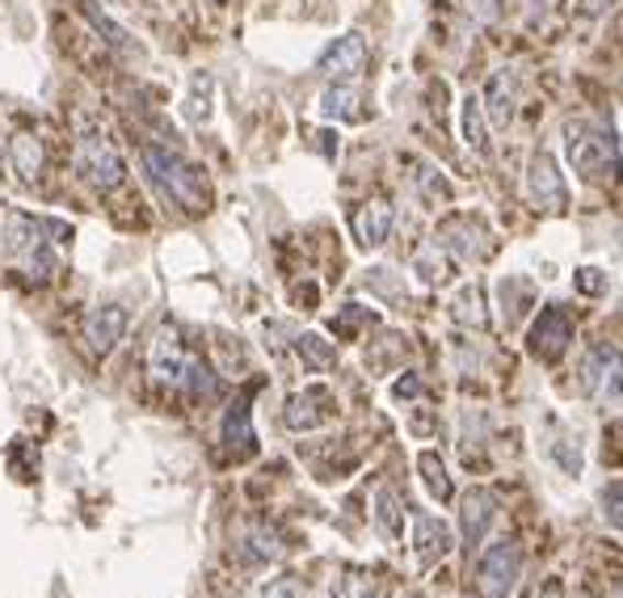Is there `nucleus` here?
I'll return each mask as SVG.
<instances>
[{"label": "nucleus", "instance_id": "1", "mask_svg": "<svg viewBox=\"0 0 623 598\" xmlns=\"http://www.w3.org/2000/svg\"><path fill=\"white\" fill-rule=\"evenodd\" d=\"M144 168H147V177H152V186L165 194L168 203H177V207L190 211V216L207 211V203H211L207 177H203V168L190 165L186 156H177V152H168V148L147 144Z\"/></svg>", "mask_w": 623, "mask_h": 598}, {"label": "nucleus", "instance_id": "2", "mask_svg": "<svg viewBox=\"0 0 623 598\" xmlns=\"http://www.w3.org/2000/svg\"><path fill=\"white\" fill-rule=\"evenodd\" d=\"M565 148H569V165L586 182H615L620 173V148L611 140V131L602 122H565Z\"/></svg>", "mask_w": 623, "mask_h": 598}, {"label": "nucleus", "instance_id": "3", "mask_svg": "<svg viewBox=\"0 0 623 598\" xmlns=\"http://www.w3.org/2000/svg\"><path fill=\"white\" fill-rule=\"evenodd\" d=\"M518 577H523V552L518 544H493V548L480 556L477 565V595L480 598H510L514 595V586H518Z\"/></svg>", "mask_w": 623, "mask_h": 598}, {"label": "nucleus", "instance_id": "4", "mask_svg": "<svg viewBox=\"0 0 623 598\" xmlns=\"http://www.w3.org/2000/svg\"><path fill=\"white\" fill-rule=\"evenodd\" d=\"M581 388L602 401V405H620L623 401V355L611 341H599L586 362H581Z\"/></svg>", "mask_w": 623, "mask_h": 598}, {"label": "nucleus", "instance_id": "5", "mask_svg": "<svg viewBox=\"0 0 623 598\" xmlns=\"http://www.w3.org/2000/svg\"><path fill=\"white\" fill-rule=\"evenodd\" d=\"M569 341H573V316L560 308V304H548V308L535 316V325H531L527 334L531 355L544 362H556L569 350Z\"/></svg>", "mask_w": 623, "mask_h": 598}, {"label": "nucleus", "instance_id": "6", "mask_svg": "<svg viewBox=\"0 0 623 598\" xmlns=\"http://www.w3.org/2000/svg\"><path fill=\"white\" fill-rule=\"evenodd\" d=\"M527 194L539 211H565V207H569V186H565V173H560L551 152H535V156H531Z\"/></svg>", "mask_w": 623, "mask_h": 598}, {"label": "nucleus", "instance_id": "7", "mask_svg": "<svg viewBox=\"0 0 623 598\" xmlns=\"http://www.w3.org/2000/svg\"><path fill=\"white\" fill-rule=\"evenodd\" d=\"M80 173H85V182L97 186V191H114V186H122V177H127V165H122L119 148L110 144L106 135H89L80 144Z\"/></svg>", "mask_w": 623, "mask_h": 598}, {"label": "nucleus", "instance_id": "8", "mask_svg": "<svg viewBox=\"0 0 623 598\" xmlns=\"http://www.w3.org/2000/svg\"><path fill=\"white\" fill-rule=\"evenodd\" d=\"M320 76L325 80H334V85H350L354 76L367 68V39H362L359 30H350V34H341L334 47L320 55Z\"/></svg>", "mask_w": 623, "mask_h": 598}, {"label": "nucleus", "instance_id": "9", "mask_svg": "<svg viewBox=\"0 0 623 598\" xmlns=\"http://www.w3.org/2000/svg\"><path fill=\"white\" fill-rule=\"evenodd\" d=\"M334 417V392L329 388H304V392H295L287 401V413H283V422H287V431H316V426H325Z\"/></svg>", "mask_w": 623, "mask_h": 598}, {"label": "nucleus", "instance_id": "10", "mask_svg": "<svg viewBox=\"0 0 623 598\" xmlns=\"http://www.w3.org/2000/svg\"><path fill=\"white\" fill-rule=\"evenodd\" d=\"M518 94H523V76L514 73V68H502V73L489 76L480 106H484V115H489V122H493V127H510V122H514Z\"/></svg>", "mask_w": 623, "mask_h": 598}, {"label": "nucleus", "instance_id": "11", "mask_svg": "<svg viewBox=\"0 0 623 598\" xmlns=\"http://www.w3.org/2000/svg\"><path fill=\"white\" fill-rule=\"evenodd\" d=\"M122 334H127V312L119 304H97L85 316V341H89V350H94L97 359H106L122 341Z\"/></svg>", "mask_w": 623, "mask_h": 598}, {"label": "nucleus", "instance_id": "12", "mask_svg": "<svg viewBox=\"0 0 623 598\" xmlns=\"http://www.w3.org/2000/svg\"><path fill=\"white\" fill-rule=\"evenodd\" d=\"M498 519V498L489 489H468L463 502H459V531H463V544L477 548L480 540L489 535V526Z\"/></svg>", "mask_w": 623, "mask_h": 598}, {"label": "nucleus", "instance_id": "13", "mask_svg": "<svg viewBox=\"0 0 623 598\" xmlns=\"http://www.w3.org/2000/svg\"><path fill=\"white\" fill-rule=\"evenodd\" d=\"M186 362H190V355L182 350V341H177L173 329H161V334L152 337V346H147V367H152V376L161 383H182Z\"/></svg>", "mask_w": 623, "mask_h": 598}, {"label": "nucleus", "instance_id": "14", "mask_svg": "<svg viewBox=\"0 0 623 598\" xmlns=\"http://www.w3.org/2000/svg\"><path fill=\"white\" fill-rule=\"evenodd\" d=\"M447 253H456L463 262H480L484 253H489V237H484V228H480L477 219L459 216V219H447L442 224V240H438Z\"/></svg>", "mask_w": 623, "mask_h": 598}, {"label": "nucleus", "instance_id": "15", "mask_svg": "<svg viewBox=\"0 0 623 598\" xmlns=\"http://www.w3.org/2000/svg\"><path fill=\"white\" fill-rule=\"evenodd\" d=\"M447 552H451V526L442 523V519H434V514H422L413 523V556H417V565L430 569Z\"/></svg>", "mask_w": 623, "mask_h": 598}, {"label": "nucleus", "instance_id": "16", "mask_svg": "<svg viewBox=\"0 0 623 598\" xmlns=\"http://www.w3.org/2000/svg\"><path fill=\"white\" fill-rule=\"evenodd\" d=\"M392 203L384 198H371L354 211V237H359L362 249H380L387 237H392Z\"/></svg>", "mask_w": 623, "mask_h": 598}, {"label": "nucleus", "instance_id": "17", "mask_svg": "<svg viewBox=\"0 0 623 598\" xmlns=\"http://www.w3.org/2000/svg\"><path fill=\"white\" fill-rule=\"evenodd\" d=\"M223 443L237 455L258 452V434H253V413H249V392H240L237 401L223 413Z\"/></svg>", "mask_w": 623, "mask_h": 598}, {"label": "nucleus", "instance_id": "18", "mask_svg": "<svg viewBox=\"0 0 623 598\" xmlns=\"http://www.w3.org/2000/svg\"><path fill=\"white\" fill-rule=\"evenodd\" d=\"M413 270H417V279L426 283V287H442L447 279H451V258H447V249L430 240V244H422L417 253H413Z\"/></svg>", "mask_w": 623, "mask_h": 598}, {"label": "nucleus", "instance_id": "19", "mask_svg": "<svg viewBox=\"0 0 623 598\" xmlns=\"http://www.w3.org/2000/svg\"><path fill=\"white\" fill-rule=\"evenodd\" d=\"M362 94L354 85H329L325 94H320V115L325 119H337V122H354L362 119Z\"/></svg>", "mask_w": 623, "mask_h": 598}, {"label": "nucleus", "instance_id": "20", "mask_svg": "<svg viewBox=\"0 0 623 598\" xmlns=\"http://www.w3.org/2000/svg\"><path fill=\"white\" fill-rule=\"evenodd\" d=\"M459 127H463V140L472 152H489V115H484V106H480L477 94L463 97V110H459Z\"/></svg>", "mask_w": 623, "mask_h": 598}, {"label": "nucleus", "instance_id": "21", "mask_svg": "<svg viewBox=\"0 0 623 598\" xmlns=\"http://www.w3.org/2000/svg\"><path fill=\"white\" fill-rule=\"evenodd\" d=\"M375 531L384 535L387 544H396L401 531H405V510H401V498H396L392 489H380V493H375Z\"/></svg>", "mask_w": 623, "mask_h": 598}, {"label": "nucleus", "instance_id": "22", "mask_svg": "<svg viewBox=\"0 0 623 598\" xmlns=\"http://www.w3.org/2000/svg\"><path fill=\"white\" fill-rule=\"evenodd\" d=\"M451 316H456L459 325L484 329V325H489V312H484V291H480L477 283L459 287V291H456V300H451Z\"/></svg>", "mask_w": 623, "mask_h": 598}, {"label": "nucleus", "instance_id": "23", "mask_svg": "<svg viewBox=\"0 0 623 598\" xmlns=\"http://www.w3.org/2000/svg\"><path fill=\"white\" fill-rule=\"evenodd\" d=\"M9 156H13V168L22 182H34L43 173V144L34 135H13L9 140Z\"/></svg>", "mask_w": 623, "mask_h": 598}, {"label": "nucleus", "instance_id": "24", "mask_svg": "<svg viewBox=\"0 0 623 598\" xmlns=\"http://www.w3.org/2000/svg\"><path fill=\"white\" fill-rule=\"evenodd\" d=\"M417 472H422V480H426L430 498H438V502H451V480H447V464L438 459V452L417 455Z\"/></svg>", "mask_w": 623, "mask_h": 598}, {"label": "nucleus", "instance_id": "25", "mask_svg": "<svg viewBox=\"0 0 623 598\" xmlns=\"http://www.w3.org/2000/svg\"><path fill=\"white\" fill-rule=\"evenodd\" d=\"M295 350H299V359L308 362L312 371H325V367H334L337 362V346L334 341H325L320 334H299L295 337Z\"/></svg>", "mask_w": 623, "mask_h": 598}, {"label": "nucleus", "instance_id": "26", "mask_svg": "<svg viewBox=\"0 0 623 598\" xmlns=\"http://www.w3.org/2000/svg\"><path fill=\"white\" fill-rule=\"evenodd\" d=\"M211 94H216V80L207 73L190 76V97H186V119L190 122H207L211 119Z\"/></svg>", "mask_w": 623, "mask_h": 598}, {"label": "nucleus", "instance_id": "27", "mask_svg": "<svg viewBox=\"0 0 623 598\" xmlns=\"http://www.w3.org/2000/svg\"><path fill=\"white\" fill-rule=\"evenodd\" d=\"M278 556H283V544H278L274 531H265V526L249 531V540H244V561L249 565H265V561H278Z\"/></svg>", "mask_w": 623, "mask_h": 598}, {"label": "nucleus", "instance_id": "28", "mask_svg": "<svg viewBox=\"0 0 623 598\" xmlns=\"http://www.w3.org/2000/svg\"><path fill=\"white\" fill-rule=\"evenodd\" d=\"M380 595V581L371 574H346L334 581V598H375Z\"/></svg>", "mask_w": 623, "mask_h": 598}, {"label": "nucleus", "instance_id": "29", "mask_svg": "<svg viewBox=\"0 0 623 598\" xmlns=\"http://www.w3.org/2000/svg\"><path fill=\"white\" fill-rule=\"evenodd\" d=\"M182 383L190 388L194 396H211V392H216V376H211V367H207V362H198V359L186 362V376H182Z\"/></svg>", "mask_w": 623, "mask_h": 598}, {"label": "nucleus", "instance_id": "30", "mask_svg": "<svg viewBox=\"0 0 623 598\" xmlns=\"http://www.w3.org/2000/svg\"><path fill=\"white\" fill-rule=\"evenodd\" d=\"M602 519L615 526V531H623V480L602 489Z\"/></svg>", "mask_w": 623, "mask_h": 598}, {"label": "nucleus", "instance_id": "31", "mask_svg": "<svg viewBox=\"0 0 623 598\" xmlns=\"http://www.w3.org/2000/svg\"><path fill=\"white\" fill-rule=\"evenodd\" d=\"M463 9L477 25H493L502 18V0H463Z\"/></svg>", "mask_w": 623, "mask_h": 598}, {"label": "nucleus", "instance_id": "32", "mask_svg": "<svg viewBox=\"0 0 623 598\" xmlns=\"http://www.w3.org/2000/svg\"><path fill=\"white\" fill-rule=\"evenodd\" d=\"M262 598H304V581L299 577H274L270 586L262 590Z\"/></svg>", "mask_w": 623, "mask_h": 598}, {"label": "nucleus", "instance_id": "33", "mask_svg": "<svg viewBox=\"0 0 623 598\" xmlns=\"http://www.w3.org/2000/svg\"><path fill=\"white\" fill-rule=\"evenodd\" d=\"M577 291L581 295H602L606 291V279H602V270H594V265H586V270H577Z\"/></svg>", "mask_w": 623, "mask_h": 598}, {"label": "nucleus", "instance_id": "34", "mask_svg": "<svg viewBox=\"0 0 623 598\" xmlns=\"http://www.w3.org/2000/svg\"><path fill=\"white\" fill-rule=\"evenodd\" d=\"M611 4H615V0H577V13H581V18H602Z\"/></svg>", "mask_w": 623, "mask_h": 598}, {"label": "nucleus", "instance_id": "35", "mask_svg": "<svg viewBox=\"0 0 623 598\" xmlns=\"http://www.w3.org/2000/svg\"><path fill=\"white\" fill-rule=\"evenodd\" d=\"M362 320H367V312H362L359 304H346V312H341V320H337V325H341V329H359Z\"/></svg>", "mask_w": 623, "mask_h": 598}, {"label": "nucleus", "instance_id": "36", "mask_svg": "<svg viewBox=\"0 0 623 598\" xmlns=\"http://www.w3.org/2000/svg\"><path fill=\"white\" fill-rule=\"evenodd\" d=\"M417 392V380H401L396 383V396H413Z\"/></svg>", "mask_w": 623, "mask_h": 598}, {"label": "nucleus", "instance_id": "37", "mask_svg": "<svg viewBox=\"0 0 623 598\" xmlns=\"http://www.w3.org/2000/svg\"><path fill=\"white\" fill-rule=\"evenodd\" d=\"M539 598H565V595H560V586H548V590H544Z\"/></svg>", "mask_w": 623, "mask_h": 598}, {"label": "nucleus", "instance_id": "38", "mask_svg": "<svg viewBox=\"0 0 623 598\" xmlns=\"http://www.w3.org/2000/svg\"><path fill=\"white\" fill-rule=\"evenodd\" d=\"M408 598H426V595H422V590H413V595H408Z\"/></svg>", "mask_w": 623, "mask_h": 598}, {"label": "nucleus", "instance_id": "39", "mask_svg": "<svg viewBox=\"0 0 623 598\" xmlns=\"http://www.w3.org/2000/svg\"><path fill=\"white\" fill-rule=\"evenodd\" d=\"M620 131H623V110H620Z\"/></svg>", "mask_w": 623, "mask_h": 598}, {"label": "nucleus", "instance_id": "40", "mask_svg": "<svg viewBox=\"0 0 623 598\" xmlns=\"http://www.w3.org/2000/svg\"><path fill=\"white\" fill-rule=\"evenodd\" d=\"M0 219H4V216H0Z\"/></svg>", "mask_w": 623, "mask_h": 598}, {"label": "nucleus", "instance_id": "41", "mask_svg": "<svg viewBox=\"0 0 623 598\" xmlns=\"http://www.w3.org/2000/svg\"><path fill=\"white\" fill-rule=\"evenodd\" d=\"M620 598H623V595H620Z\"/></svg>", "mask_w": 623, "mask_h": 598}]
</instances>
